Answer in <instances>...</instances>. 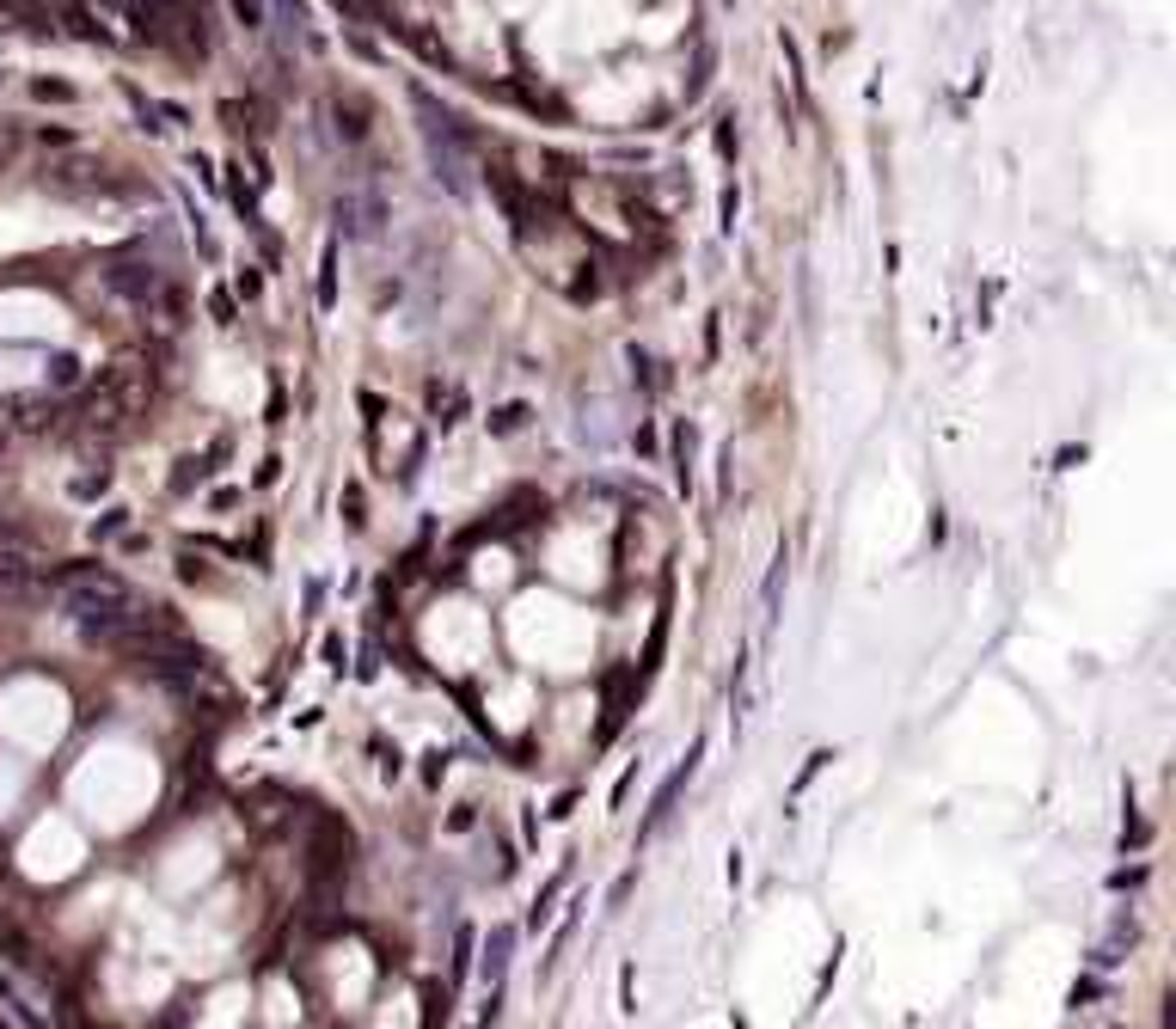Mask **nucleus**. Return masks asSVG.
<instances>
[{"mask_svg": "<svg viewBox=\"0 0 1176 1029\" xmlns=\"http://www.w3.org/2000/svg\"><path fill=\"white\" fill-rule=\"evenodd\" d=\"M418 110H423V141H430V166L448 190H466V141H460V123L448 110H435L430 98L418 93Z\"/></svg>", "mask_w": 1176, "mask_h": 1029, "instance_id": "obj_1", "label": "nucleus"}, {"mask_svg": "<svg viewBox=\"0 0 1176 1029\" xmlns=\"http://www.w3.org/2000/svg\"><path fill=\"white\" fill-rule=\"evenodd\" d=\"M105 185H110L105 159H93V154H62L44 166V190H56V197H93Z\"/></svg>", "mask_w": 1176, "mask_h": 1029, "instance_id": "obj_2", "label": "nucleus"}, {"mask_svg": "<svg viewBox=\"0 0 1176 1029\" xmlns=\"http://www.w3.org/2000/svg\"><path fill=\"white\" fill-rule=\"evenodd\" d=\"M105 288L110 295H124V300H136V307H148V300L166 288V276H160V264H110Z\"/></svg>", "mask_w": 1176, "mask_h": 1029, "instance_id": "obj_3", "label": "nucleus"}, {"mask_svg": "<svg viewBox=\"0 0 1176 1029\" xmlns=\"http://www.w3.org/2000/svg\"><path fill=\"white\" fill-rule=\"evenodd\" d=\"M338 221H343V234L374 239L380 221H387V203H380V197H338Z\"/></svg>", "mask_w": 1176, "mask_h": 1029, "instance_id": "obj_4", "label": "nucleus"}, {"mask_svg": "<svg viewBox=\"0 0 1176 1029\" xmlns=\"http://www.w3.org/2000/svg\"><path fill=\"white\" fill-rule=\"evenodd\" d=\"M80 380H86L80 356H56V362H49V392H68V387H80Z\"/></svg>", "mask_w": 1176, "mask_h": 1029, "instance_id": "obj_5", "label": "nucleus"}, {"mask_svg": "<svg viewBox=\"0 0 1176 1029\" xmlns=\"http://www.w3.org/2000/svg\"><path fill=\"white\" fill-rule=\"evenodd\" d=\"M233 13L246 32H270V0H233Z\"/></svg>", "mask_w": 1176, "mask_h": 1029, "instance_id": "obj_6", "label": "nucleus"}, {"mask_svg": "<svg viewBox=\"0 0 1176 1029\" xmlns=\"http://www.w3.org/2000/svg\"><path fill=\"white\" fill-rule=\"evenodd\" d=\"M32 93H37V98H62V105H68V98H74V86H62V80H37Z\"/></svg>", "mask_w": 1176, "mask_h": 1029, "instance_id": "obj_7", "label": "nucleus"}, {"mask_svg": "<svg viewBox=\"0 0 1176 1029\" xmlns=\"http://www.w3.org/2000/svg\"><path fill=\"white\" fill-rule=\"evenodd\" d=\"M7 441H13V436H7V429H0V453H7Z\"/></svg>", "mask_w": 1176, "mask_h": 1029, "instance_id": "obj_8", "label": "nucleus"}]
</instances>
